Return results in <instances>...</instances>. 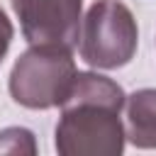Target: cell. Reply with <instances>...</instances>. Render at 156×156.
Segmentation results:
<instances>
[{
    "instance_id": "cell-1",
    "label": "cell",
    "mask_w": 156,
    "mask_h": 156,
    "mask_svg": "<svg viewBox=\"0 0 156 156\" xmlns=\"http://www.w3.org/2000/svg\"><path fill=\"white\" fill-rule=\"evenodd\" d=\"M122 85L98 71H78L54 129L61 156H119L127 144Z\"/></svg>"
},
{
    "instance_id": "cell-2",
    "label": "cell",
    "mask_w": 156,
    "mask_h": 156,
    "mask_svg": "<svg viewBox=\"0 0 156 156\" xmlns=\"http://www.w3.org/2000/svg\"><path fill=\"white\" fill-rule=\"evenodd\" d=\"M78 76L73 51L56 44H29L10 71V95L27 110L61 107Z\"/></svg>"
},
{
    "instance_id": "cell-3",
    "label": "cell",
    "mask_w": 156,
    "mask_h": 156,
    "mask_svg": "<svg viewBox=\"0 0 156 156\" xmlns=\"http://www.w3.org/2000/svg\"><path fill=\"white\" fill-rule=\"evenodd\" d=\"M136 49L139 27L129 5L124 0H93L80 24V58L90 68L115 71L127 66Z\"/></svg>"
},
{
    "instance_id": "cell-4",
    "label": "cell",
    "mask_w": 156,
    "mask_h": 156,
    "mask_svg": "<svg viewBox=\"0 0 156 156\" xmlns=\"http://www.w3.org/2000/svg\"><path fill=\"white\" fill-rule=\"evenodd\" d=\"M29 44L76 49L83 24V0H10Z\"/></svg>"
},
{
    "instance_id": "cell-5",
    "label": "cell",
    "mask_w": 156,
    "mask_h": 156,
    "mask_svg": "<svg viewBox=\"0 0 156 156\" xmlns=\"http://www.w3.org/2000/svg\"><path fill=\"white\" fill-rule=\"evenodd\" d=\"M124 134L136 149H156V88H141L127 95Z\"/></svg>"
},
{
    "instance_id": "cell-6",
    "label": "cell",
    "mask_w": 156,
    "mask_h": 156,
    "mask_svg": "<svg viewBox=\"0 0 156 156\" xmlns=\"http://www.w3.org/2000/svg\"><path fill=\"white\" fill-rule=\"evenodd\" d=\"M0 154H37L34 132L27 127H5L0 129Z\"/></svg>"
},
{
    "instance_id": "cell-7",
    "label": "cell",
    "mask_w": 156,
    "mask_h": 156,
    "mask_svg": "<svg viewBox=\"0 0 156 156\" xmlns=\"http://www.w3.org/2000/svg\"><path fill=\"white\" fill-rule=\"evenodd\" d=\"M12 37H15V27H12L10 17L5 15V10L0 7V63H2V58L7 56V51H10Z\"/></svg>"
}]
</instances>
